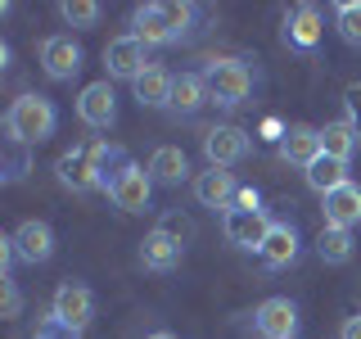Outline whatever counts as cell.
I'll use <instances>...</instances> for the list:
<instances>
[{
  "label": "cell",
  "instance_id": "cell-23",
  "mask_svg": "<svg viewBox=\"0 0 361 339\" xmlns=\"http://www.w3.org/2000/svg\"><path fill=\"white\" fill-rule=\"evenodd\" d=\"M203 100H212V95H208V82L199 73H180L172 82V109L176 113H199Z\"/></svg>",
  "mask_w": 361,
  "mask_h": 339
},
{
  "label": "cell",
  "instance_id": "cell-17",
  "mask_svg": "<svg viewBox=\"0 0 361 339\" xmlns=\"http://www.w3.org/2000/svg\"><path fill=\"white\" fill-rule=\"evenodd\" d=\"M361 222V186H338L325 195V226H343V231H353Z\"/></svg>",
  "mask_w": 361,
  "mask_h": 339
},
{
  "label": "cell",
  "instance_id": "cell-3",
  "mask_svg": "<svg viewBox=\"0 0 361 339\" xmlns=\"http://www.w3.org/2000/svg\"><path fill=\"white\" fill-rule=\"evenodd\" d=\"M104 190H109V199L118 203L122 213H145V208H149V195H154V177H149V167L122 158Z\"/></svg>",
  "mask_w": 361,
  "mask_h": 339
},
{
  "label": "cell",
  "instance_id": "cell-21",
  "mask_svg": "<svg viewBox=\"0 0 361 339\" xmlns=\"http://www.w3.org/2000/svg\"><path fill=\"white\" fill-rule=\"evenodd\" d=\"M307 186L316 190V195H330V190L338 186H348V163L343 158H330V154H321V158H312V167H307Z\"/></svg>",
  "mask_w": 361,
  "mask_h": 339
},
{
  "label": "cell",
  "instance_id": "cell-5",
  "mask_svg": "<svg viewBox=\"0 0 361 339\" xmlns=\"http://www.w3.org/2000/svg\"><path fill=\"white\" fill-rule=\"evenodd\" d=\"M221 231L235 249H262L267 231H271V218L262 208H226L221 213Z\"/></svg>",
  "mask_w": 361,
  "mask_h": 339
},
{
  "label": "cell",
  "instance_id": "cell-4",
  "mask_svg": "<svg viewBox=\"0 0 361 339\" xmlns=\"http://www.w3.org/2000/svg\"><path fill=\"white\" fill-rule=\"evenodd\" d=\"M203 82H208V95L217 100V105H244L248 90H253V73L235 59H212L208 73H203Z\"/></svg>",
  "mask_w": 361,
  "mask_h": 339
},
{
  "label": "cell",
  "instance_id": "cell-16",
  "mask_svg": "<svg viewBox=\"0 0 361 339\" xmlns=\"http://www.w3.org/2000/svg\"><path fill=\"white\" fill-rule=\"evenodd\" d=\"M195 199L203 208H231V203L240 199V186H235V177L226 172V167H212V172H203L195 181Z\"/></svg>",
  "mask_w": 361,
  "mask_h": 339
},
{
  "label": "cell",
  "instance_id": "cell-10",
  "mask_svg": "<svg viewBox=\"0 0 361 339\" xmlns=\"http://www.w3.org/2000/svg\"><path fill=\"white\" fill-rule=\"evenodd\" d=\"M203 154H208L212 167H235L240 158L248 154V131L244 127H212L208 136H203Z\"/></svg>",
  "mask_w": 361,
  "mask_h": 339
},
{
  "label": "cell",
  "instance_id": "cell-24",
  "mask_svg": "<svg viewBox=\"0 0 361 339\" xmlns=\"http://www.w3.org/2000/svg\"><path fill=\"white\" fill-rule=\"evenodd\" d=\"M316 254H321V263H348L353 258V231H343V226H325L321 235H316Z\"/></svg>",
  "mask_w": 361,
  "mask_h": 339
},
{
  "label": "cell",
  "instance_id": "cell-11",
  "mask_svg": "<svg viewBox=\"0 0 361 339\" xmlns=\"http://www.w3.org/2000/svg\"><path fill=\"white\" fill-rule=\"evenodd\" d=\"M253 326L262 339H293V331H298V308L289 299H267L253 312Z\"/></svg>",
  "mask_w": 361,
  "mask_h": 339
},
{
  "label": "cell",
  "instance_id": "cell-15",
  "mask_svg": "<svg viewBox=\"0 0 361 339\" xmlns=\"http://www.w3.org/2000/svg\"><path fill=\"white\" fill-rule=\"evenodd\" d=\"M9 240H14V254L23 263H45V258L54 254V231L45 222H23Z\"/></svg>",
  "mask_w": 361,
  "mask_h": 339
},
{
  "label": "cell",
  "instance_id": "cell-25",
  "mask_svg": "<svg viewBox=\"0 0 361 339\" xmlns=\"http://www.w3.org/2000/svg\"><path fill=\"white\" fill-rule=\"evenodd\" d=\"M357 131L348 127V118L343 122H330V127H321V154H330V158H353V150H357Z\"/></svg>",
  "mask_w": 361,
  "mask_h": 339
},
{
  "label": "cell",
  "instance_id": "cell-28",
  "mask_svg": "<svg viewBox=\"0 0 361 339\" xmlns=\"http://www.w3.org/2000/svg\"><path fill=\"white\" fill-rule=\"evenodd\" d=\"M32 339H82V331L50 312V316H41V321H37V335H32Z\"/></svg>",
  "mask_w": 361,
  "mask_h": 339
},
{
  "label": "cell",
  "instance_id": "cell-31",
  "mask_svg": "<svg viewBox=\"0 0 361 339\" xmlns=\"http://www.w3.org/2000/svg\"><path fill=\"white\" fill-rule=\"evenodd\" d=\"M338 339H361V312L343 321V331H338Z\"/></svg>",
  "mask_w": 361,
  "mask_h": 339
},
{
  "label": "cell",
  "instance_id": "cell-13",
  "mask_svg": "<svg viewBox=\"0 0 361 339\" xmlns=\"http://www.w3.org/2000/svg\"><path fill=\"white\" fill-rule=\"evenodd\" d=\"M54 316H63L68 326L86 331V321L95 316V299H90V290H86V285H77V280L59 285V290H54Z\"/></svg>",
  "mask_w": 361,
  "mask_h": 339
},
{
  "label": "cell",
  "instance_id": "cell-27",
  "mask_svg": "<svg viewBox=\"0 0 361 339\" xmlns=\"http://www.w3.org/2000/svg\"><path fill=\"white\" fill-rule=\"evenodd\" d=\"M59 14H63L68 28H95L104 9H99L95 0H63V5H59Z\"/></svg>",
  "mask_w": 361,
  "mask_h": 339
},
{
  "label": "cell",
  "instance_id": "cell-6",
  "mask_svg": "<svg viewBox=\"0 0 361 339\" xmlns=\"http://www.w3.org/2000/svg\"><path fill=\"white\" fill-rule=\"evenodd\" d=\"M41 68L50 82H73L77 68H82V45H77L68 32H54V37L41 41Z\"/></svg>",
  "mask_w": 361,
  "mask_h": 339
},
{
  "label": "cell",
  "instance_id": "cell-30",
  "mask_svg": "<svg viewBox=\"0 0 361 339\" xmlns=\"http://www.w3.org/2000/svg\"><path fill=\"white\" fill-rule=\"evenodd\" d=\"M0 285H5V316H18V308H23V299H18L14 280H0Z\"/></svg>",
  "mask_w": 361,
  "mask_h": 339
},
{
  "label": "cell",
  "instance_id": "cell-18",
  "mask_svg": "<svg viewBox=\"0 0 361 339\" xmlns=\"http://www.w3.org/2000/svg\"><path fill=\"white\" fill-rule=\"evenodd\" d=\"M257 254H262L267 267H289L298 258V231H293V222H271V231H267Z\"/></svg>",
  "mask_w": 361,
  "mask_h": 339
},
{
  "label": "cell",
  "instance_id": "cell-8",
  "mask_svg": "<svg viewBox=\"0 0 361 339\" xmlns=\"http://www.w3.org/2000/svg\"><path fill=\"white\" fill-rule=\"evenodd\" d=\"M104 68H109V77H122V82H135V77L145 73V41L140 37H113L104 45Z\"/></svg>",
  "mask_w": 361,
  "mask_h": 339
},
{
  "label": "cell",
  "instance_id": "cell-9",
  "mask_svg": "<svg viewBox=\"0 0 361 339\" xmlns=\"http://www.w3.org/2000/svg\"><path fill=\"white\" fill-rule=\"evenodd\" d=\"M54 172H59V186L77 190V195H86V190H104V172L95 167V158H90L86 150L59 154V163H54Z\"/></svg>",
  "mask_w": 361,
  "mask_h": 339
},
{
  "label": "cell",
  "instance_id": "cell-12",
  "mask_svg": "<svg viewBox=\"0 0 361 339\" xmlns=\"http://www.w3.org/2000/svg\"><path fill=\"white\" fill-rule=\"evenodd\" d=\"M280 158L298 167H312V158H321V127H307V122H293L280 136Z\"/></svg>",
  "mask_w": 361,
  "mask_h": 339
},
{
  "label": "cell",
  "instance_id": "cell-2",
  "mask_svg": "<svg viewBox=\"0 0 361 339\" xmlns=\"http://www.w3.org/2000/svg\"><path fill=\"white\" fill-rule=\"evenodd\" d=\"M190 18H195V9L176 5V0H163V5H135L131 37H140L145 45H167V41H176L180 32L190 28Z\"/></svg>",
  "mask_w": 361,
  "mask_h": 339
},
{
  "label": "cell",
  "instance_id": "cell-7",
  "mask_svg": "<svg viewBox=\"0 0 361 339\" xmlns=\"http://www.w3.org/2000/svg\"><path fill=\"white\" fill-rule=\"evenodd\" d=\"M77 118L95 131H109L118 122V95H113V82H90L82 95H77Z\"/></svg>",
  "mask_w": 361,
  "mask_h": 339
},
{
  "label": "cell",
  "instance_id": "cell-20",
  "mask_svg": "<svg viewBox=\"0 0 361 339\" xmlns=\"http://www.w3.org/2000/svg\"><path fill=\"white\" fill-rule=\"evenodd\" d=\"M285 41L298 45V50H312L316 41H321V9L316 5H298L285 23Z\"/></svg>",
  "mask_w": 361,
  "mask_h": 339
},
{
  "label": "cell",
  "instance_id": "cell-26",
  "mask_svg": "<svg viewBox=\"0 0 361 339\" xmlns=\"http://www.w3.org/2000/svg\"><path fill=\"white\" fill-rule=\"evenodd\" d=\"M334 28L348 45H361V0H343L334 9Z\"/></svg>",
  "mask_w": 361,
  "mask_h": 339
},
{
  "label": "cell",
  "instance_id": "cell-19",
  "mask_svg": "<svg viewBox=\"0 0 361 339\" xmlns=\"http://www.w3.org/2000/svg\"><path fill=\"white\" fill-rule=\"evenodd\" d=\"M172 82L176 77L167 73V68H158V64H149L140 77H135V100L140 105H149V109H163V105H172Z\"/></svg>",
  "mask_w": 361,
  "mask_h": 339
},
{
  "label": "cell",
  "instance_id": "cell-14",
  "mask_svg": "<svg viewBox=\"0 0 361 339\" xmlns=\"http://www.w3.org/2000/svg\"><path fill=\"white\" fill-rule=\"evenodd\" d=\"M140 263L149 267V271H172L180 263V235L154 226V231L145 235V244H140Z\"/></svg>",
  "mask_w": 361,
  "mask_h": 339
},
{
  "label": "cell",
  "instance_id": "cell-1",
  "mask_svg": "<svg viewBox=\"0 0 361 339\" xmlns=\"http://www.w3.org/2000/svg\"><path fill=\"white\" fill-rule=\"evenodd\" d=\"M54 122H59V113L45 95H18L5 113V136L14 145H41L54 136Z\"/></svg>",
  "mask_w": 361,
  "mask_h": 339
},
{
  "label": "cell",
  "instance_id": "cell-22",
  "mask_svg": "<svg viewBox=\"0 0 361 339\" xmlns=\"http://www.w3.org/2000/svg\"><path fill=\"white\" fill-rule=\"evenodd\" d=\"M149 177L158 181V186H180V181L190 177L185 154H180L176 145H163V150H154V158H149Z\"/></svg>",
  "mask_w": 361,
  "mask_h": 339
},
{
  "label": "cell",
  "instance_id": "cell-32",
  "mask_svg": "<svg viewBox=\"0 0 361 339\" xmlns=\"http://www.w3.org/2000/svg\"><path fill=\"white\" fill-rule=\"evenodd\" d=\"M149 339H176V335H167V331H158V335H149Z\"/></svg>",
  "mask_w": 361,
  "mask_h": 339
},
{
  "label": "cell",
  "instance_id": "cell-29",
  "mask_svg": "<svg viewBox=\"0 0 361 339\" xmlns=\"http://www.w3.org/2000/svg\"><path fill=\"white\" fill-rule=\"evenodd\" d=\"M343 109H348V127H353L357 141H361V82H353L343 90Z\"/></svg>",
  "mask_w": 361,
  "mask_h": 339
}]
</instances>
